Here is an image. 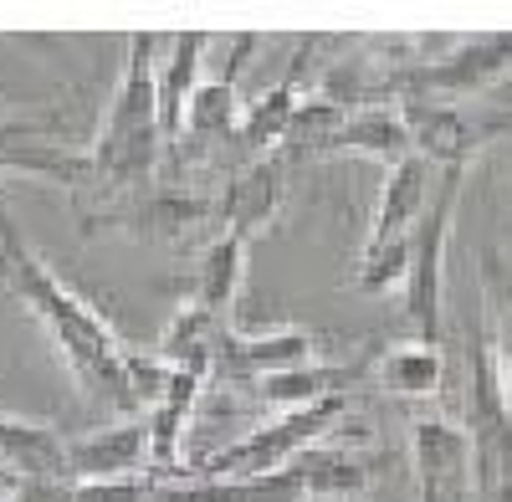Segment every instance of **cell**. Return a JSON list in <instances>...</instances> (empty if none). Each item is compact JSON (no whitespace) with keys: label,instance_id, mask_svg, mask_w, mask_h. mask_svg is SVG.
<instances>
[{"label":"cell","instance_id":"cell-6","mask_svg":"<svg viewBox=\"0 0 512 502\" xmlns=\"http://www.w3.org/2000/svg\"><path fill=\"white\" fill-rule=\"evenodd\" d=\"M344 415H349V395L323 400V405H308V410H282V415H272L267 426H256V431H246L241 441L210 451L205 462L185 467L180 482H246V477H267V472L287 467L292 456L323 446V441L338 431V421H344Z\"/></svg>","mask_w":512,"mask_h":502},{"label":"cell","instance_id":"cell-10","mask_svg":"<svg viewBox=\"0 0 512 502\" xmlns=\"http://www.w3.org/2000/svg\"><path fill=\"white\" fill-rule=\"evenodd\" d=\"M318 333L297 328V323H282V328H267V333H246V328H221L216 333V349H210V385H236V390H251L262 385L267 374H282L292 364H308V359H323L318 354Z\"/></svg>","mask_w":512,"mask_h":502},{"label":"cell","instance_id":"cell-20","mask_svg":"<svg viewBox=\"0 0 512 502\" xmlns=\"http://www.w3.org/2000/svg\"><path fill=\"white\" fill-rule=\"evenodd\" d=\"M333 154H359V159H374L390 170L400 159H415V139H410V123L395 103H369V108H354L344 118V129L328 144V159Z\"/></svg>","mask_w":512,"mask_h":502},{"label":"cell","instance_id":"cell-22","mask_svg":"<svg viewBox=\"0 0 512 502\" xmlns=\"http://www.w3.org/2000/svg\"><path fill=\"white\" fill-rule=\"evenodd\" d=\"M410 257H415V236H405V241H364L354 267H349V287L364 292V298H379V292H390V287H405Z\"/></svg>","mask_w":512,"mask_h":502},{"label":"cell","instance_id":"cell-21","mask_svg":"<svg viewBox=\"0 0 512 502\" xmlns=\"http://www.w3.org/2000/svg\"><path fill=\"white\" fill-rule=\"evenodd\" d=\"M374 380H379V390H390L400 400H436L446 385V349L420 344V339L390 344L374 359Z\"/></svg>","mask_w":512,"mask_h":502},{"label":"cell","instance_id":"cell-8","mask_svg":"<svg viewBox=\"0 0 512 502\" xmlns=\"http://www.w3.org/2000/svg\"><path fill=\"white\" fill-rule=\"evenodd\" d=\"M415 154L441 170H466L487 144L512 139V108H472V103H400Z\"/></svg>","mask_w":512,"mask_h":502},{"label":"cell","instance_id":"cell-1","mask_svg":"<svg viewBox=\"0 0 512 502\" xmlns=\"http://www.w3.org/2000/svg\"><path fill=\"white\" fill-rule=\"evenodd\" d=\"M0 282L11 298L47 328V339L67 374L77 380L82 400L118 410L123 421L139 415V390H134V344H123L103 308H93L36 257V246L21 236L6 195H0Z\"/></svg>","mask_w":512,"mask_h":502},{"label":"cell","instance_id":"cell-18","mask_svg":"<svg viewBox=\"0 0 512 502\" xmlns=\"http://www.w3.org/2000/svg\"><path fill=\"white\" fill-rule=\"evenodd\" d=\"M431 164L420 154L415 159H400L384 170V185H379V200H374V216H369V231L364 241H405L415 236L425 205H431Z\"/></svg>","mask_w":512,"mask_h":502},{"label":"cell","instance_id":"cell-14","mask_svg":"<svg viewBox=\"0 0 512 502\" xmlns=\"http://www.w3.org/2000/svg\"><path fill=\"white\" fill-rule=\"evenodd\" d=\"M374 359H379V349H359L354 359H308V364H292L282 374H267L262 385H251V395L262 405H272L277 415L308 410V405H323L338 395H354L374 374Z\"/></svg>","mask_w":512,"mask_h":502},{"label":"cell","instance_id":"cell-15","mask_svg":"<svg viewBox=\"0 0 512 502\" xmlns=\"http://www.w3.org/2000/svg\"><path fill=\"white\" fill-rule=\"evenodd\" d=\"M67 467L72 482H134L149 477V421L128 415L103 431L67 436Z\"/></svg>","mask_w":512,"mask_h":502},{"label":"cell","instance_id":"cell-3","mask_svg":"<svg viewBox=\"0 0 512 502\" xmlns=\"http://www.w3.org/2000/svg\"><path fill=\"white\" fill-rule=\"evenodd\" d=\"M461 349H466L461 426L472 436V502H512V400L482 313L466 328Z\"/></svg>","mask_w":512,"mask_h":502},{"label":"cell","instance_id":"cell-17","mask_svg":"<svg viewBox=\"0 0 512 502\" xmlns=\"http://www.w3.org/2000/svg\"><path fill=\"white\" fill-rule=\"evenodd\" d=\"M205 52H210V36L205 31H190V36H175L169 41V57L154 67V93H159V129H164V154L180 144L185 134V113H190V98L205 82Z\"/></svg>","mask_w":512,"mask_h":502},{"label":"cell","instance_id":"cell-12","mask_svg":"<svg viewBox=\"0 0 512 502\" xmlns=\"http://www.w3.org/2000/svg\"><path fill=\"white\" fill-rule=\"evenodd\" d=\"M292 190V164L282 154H262L241 164L231 180H221V195H216V231H231V236H262L277 216H282V200Z\"/></svg>","mask_w":512,"mask_h":502},{"label":"cell","instance_id":"cell-23","mask_svg":"<svg viewBox=\"0 0 512 502\" xmlns=\"http://www.w3.org/2000/svg\"><path fill=\"white\" fill-rule=\"evenodd\" d=\"M482 318H487L492 354H497L502 385H507V400H512V277H507L502 287H497L492 277H482Z\"/></svg>","mask_w":512,"mask_h":502},{"label":"cell","instance_id":"cell-9","mask_svg":"<svg viewBox=\"0 0 512 502\" xmlns=\"http://www.w3.org/2000/svg\"><path fill=\"white\" fill-rule=\"evenodd\" d=\"M410 477L420 502H472V436L456 415H410Z\"/></svg>","mask_w":512,"mask_h":502},{"label":"cell","instance_id":"cell-2","mask_svg":"<svg viewBox=\"0 0 512 502\" xmlns=\"http://www.w3.org/2000/svg\"><path fill=\"white\" fill-rule=\"evenodd\" d=\"M154 52L159 36H128V62L108 93L98 134L88 144L93 180L82 195H128L164 175V129H159V93H154Z\"/></svg>","mask_w":512,"mask_h":502},{"label":"cell","instance_id":"cell-16","mask_svg":"<svg viewBox=\"0 0 512 502\" xmlns=\"http://www.w3.org/2000/svg\"><path fill=\"white\" fill-rule=\"evenodd\" d=\"M0 467L11 472L16 487L72 482L67 436H62L57 426H41V421H26V415L0 410Z\"/></svg>","mask_w":512,"mask_h":502},{"label":"cell","instance_id":"cell-13","mask_svg":"<svg viewBox=\"0 0 512 502\" xmlns=\"http://www.w3.org/2000/svg\"><path fill=\"white\" fill-rule=\"evenodd\" d=\"M318 47H323V36L297 41V52H292L287 72L272 82L267 93H256V98L246 103L241 129H236V144H241L251 159H262V154H277V149H282V139H287V129H292V118H297V108H303V98H308V67H313Z\"/></svg>","mask_w":512,"mask_h":502},{"label":"cell","instance_id":"cell-11","mask_svg":"<svg viewBox=\"0 0 512 502\" xmlns=\"http://www.w3.org/2000/svg\"><path fill=\"white\" fill-rule=\"evenodd\" d=\"M0 175H21V180H52L67 185V195H82L93 180L88 149H67L62 144V123L57 118H0Z\"/></svg>","mask_w":512,"mask_h":502},{"label":"cell","instance_id":"cell-4","mask_svg":"<svg viewBox=\"0 0 512 502\" xmlns=\"http://www.w3.org/2000/svg\"><path fill=\"white\" fill-rule=\"evenodd\" d=\"M512 77V31L461 36L441 57H415L384 67V103H472Z\"/></svg>","mask_w":512,"mask_h":502},{"label":"cell","instance_id":"cell-19","mask_svg":"<svg viewBox=\"0 0 512 502\" xmlns=\"http://www.w3.org/2000/svg\"><path fill=\"white\" fill-rule=\"evenodd\" d=\"M246 262H251V241L246 236H231V231H216L200 251V267H195V282L185 292V303H195L200 313L231 323V308L241 298V282H246Z\"/></svg>","mask_w":512,"mask_h":502},{"label":"cell","instance_id":"cell-5","mask_svg":"<svg viewBox=\"0 0 512 502\" xmlns=\"http://www.w3.org/2000/svg\"><path fill=\"white\" fill-rule=\"evenodd\" d=\"M82 236H128V241H185L200 226H216V195L195 185L154 180L128 195H72Z\"/></svg>","mask_w":512,"mask_h":502},{"label":"cell","instance_id":"cell-24","mask_svg":"<svg viewBox=\"0 0 512 502\" xmlns=\"http://www.w3.org/2000/svg\"><path fill=\"white\" fill-rule=\"evenodd\" d=\"M0 502H16V487H0Z\"/></svg>","mask_w":512,"mask_h":502},{"label":"cell","instance_id":"cell-7","mask_svg":"<svg viewBox=\"0 0 512 502\" xmlns=\"http://www.w3.org/2000/svg\"><path fill=\"white\" fill-rule=\"evenodd\" d=\"M466 170H441L431 205L415 226V257L405 277V323L420 344H441L446 339V251H451V221H456V200H461Z\"/></svg>","mask_w":512,"mask_h":502}]
</instances>
